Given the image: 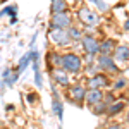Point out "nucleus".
Returning <instances> with one entry per match:
<instances>
[{
	"instance_id": "obj_5",
	"label": "nucleus",
	"mask_w": 129,
	"mask_h": 129,
	"mask_svg": "<svg viewBox=\"0 0 129 129\" xmlns=\"http://www.w3.org/2000/svg\"><path fill=\"white\" fill-rule=\"evenodd\" d=\"M110 81L107 76H103V74H98V76H93L91 79H88V88L91 89H102L105 88V86H109Z\"/></svg>"
},
{
	"instance_id": "obj_16",
	"label": "nucleus",
	"mask_w": 129,
	"mask_h": 129,
	"mask_svg": "<svg viewBox=\"0 0 129 129\" xmlns=\"http://www.w3.org/2000/svg\"><path fill=\"white\" fill-rule=\"evenodd\" d=\"M55 78H57V81H59V83H62V84H69V79H67L64 74H60L59 71L55 72Z\"/></svg>"
},
{
	"instance_id": "obj_19",
	"label": "nucleus",
	"mask_w": 129,
	"mask_h": 129,
	"mask_svg": "<svg viewBox=\"0 0 129 129\" xmlns=\"http://www.w3.org/2000/svg\"><path fill=\"white\" fill-rule=\"evenodd\" d=\"M124 84H126V81H124L122 78H120V81H117V83H115V88H122Z\"/></svg>"
},
{
	"instance_id": "obj_14",
	"label": "nucleus",
	"mask_w": 129,
	"mask_h": 129,
	"mask_svg": "<svg viewBox=\"0 0 129 129\" xmlns=\"http://www.w3.org/2000/svg\"><path fill=\"white\" fill-rule=\"evenodd\" d=\"M33 55H35V53H28L26 57H22V59H21V62H19V71H17V74H19V72H22V71L26 69V66H28V62H29V59L33 57Z\"/></svg>"
},
{
	"instance_id": "obj_3",
	"label": "nucleus",
	"mask_w": 129,
	"mask_h": 129,
	"mask_svg": "<svg viewBox=\"0 0 129 129\" xmlns=\"http://www.w3.org/2000/svg\"><path fill=\"white\" fill-rule=\"evenodd\" d=\"M69 24H71L69 14H66V12H62V14H53V17H52V26H53V29H66V28H69Z\"/></svg>"
},
{
	"instance_id": "obj_18",
	"label": "nucleus",
	"mask_w": 129,
	"mask_h": 129,
	"mask_svg": "<svg viewBox=\"0 0 129 129\" xmlns=\"http://www.w3.org/2000/svg\"><path fill=\"white\" fill-rule=\"evenodd\" d=\"M91 2H95V4H96V5H98V7H100L102 10H105V9H107V4H105V2H102V0H91Z\"/></svg>"
},
{
	"instance_id": "obj_17",
	"label": "nucleus",
	"mask_w": 129,
	"mask_h": 129,
	"mask_svg": "<svg viewBox=\"0 0 129 129\" xmlns=\"http://www.w3.org/2000/svg\"><path fill=\"white\" fill-rule=\"evenodd\" d=\"M95 107H98V109H95V112H96V114H103V112H107V105H105L103 102H100V103H96Z\"/></svg>"
},
{
	"instance_id": "obj_1",
	"label": "nucleus",
	"mask_w": 129,
	"mask_h": 129,
	"mask_svg": "<svg viewBox=\"0 0 129 129\" xmlns=\"http://www.w3.org/2000/svg\"><path fill=\"white\" fill-rule=\"evenodd\" d=\"M60 67L67 72L78 74L81 71V59L74 53H66L64 57H60Z\"/></svg>"
},
{
	"instance_id": "obj_15",
	"label": "nucleus",
	"mask_w": 129,
	"mask_h": 129,
	"mask_svg": "<svg viewBox=\"0 0 129 129\" xmlns=\"http://www.w3.org/2000/svg\"><path fill=\"white\" fill-rule=\"evenodd\" d=\"M67 33H69V38H72V40H79V38H83V36H81V31H79V29H74V28H71Z\"/></svg>"
},
{
	"instance_id": "obj_9",
	"label": "nucleus",
	"mask_w": 129,
	"mask_h": 129,
	"mask_svg": "<svg viewBox=\"0 0 129 129\" xmlns=\"http://www.w3.org/2000/svg\"><path fill=\"white\" fill-rule=\"evenodd\" d=\"M84 95H86V89L83 88V86H72L69 89V96L72 102H81V100H84Z\"/></svg>"
},
{
	"instance_id": "obj_10",
	"label": "nucleus",
	"mask_w": 129,
	"mask_h": 129,
	"mask_svg": "<svg viewBox=\"0 0 129 129\" xmlns=\"http://www.w3.org/2000/svg\"><path fill=\"white\" fill-rule=\"evenodd\" d=\"M114 57L119 60V62L127 60V57H129V47H126V45H119V47L115 48V52H114Z\"/></svg>"
},
{
	"instance_id": "obj_13",
	"label": "nucleus",
	"mask_w": 129,
	"mask_h": 129,
	"mask_svg": "<svg viewBox=\"0 0 129 129\" xmlns=\"http://www.w3.org/2000/svg\"><path fill=\"white\" fill-rule=\"evenodd\" d=\"M124 107H126V103H124V102H117V103H114V105L107 107V114H109V115H114V114L120 112Z\"/></svg>"
},
{
	"instance_id": "obj_2",
	"label": "nucleus",
	"mask_w": 129,
	"mask_h": 129,
	"mask_svg": "<svg viewBox=\"0 0 129 129\" xmlns=\"http://www.w3.org/2000/svg\"><path fill=\"white\" fill-rule=\"evenodd\" d=\"M79 19L84 22V24H88V26H98L100 24V17L98 14H95L91 9L88 7H84V9L79 10Z\"/></svg>"
},
{
	"instance_id": "obj_22",
	"label": "nucleus",
	"mask_w": 129,
	"mask_h": 129,
	"mask_svg": "<svg viewBox=\"0 0 129 129\" xmlns=\"http://www.w3.org/2000/svg\"><path fill=\"white\" fill-rule=\"evenodd\" d=\"M127 122H129V112H127Z\"/></svg>"
},
{
	"instance_id": "obj_21",
	"label": "nucleus",
	"mask_w": 129,
	"mask_h": 129,
	"mask_svg": "<svg viewBox=\"0 0 129 129\" xmlns=\"http://www.w3.org/2000/svg\"><path fill=\"white\" fill-rule=\"evenodd\" d=\"M124 26H126V29H129V21H126V24H124Z\"/></svg>"
},
{
	"instance_id": "obj_12",
	"label": "nucleus",
	"mask_w": 129,
	"mask_h": 129,
	"mask_svg": "<svg viewBox=\"0 0 129 129\" xmlns=\"http://www.w3.org/2000/svg\"><path fill=\"white\" fill-rule=\"evenodd\" d=\"M52 10L53 14H62L67 10V4L66 0H52Z\"/></svg>"
},
{
	"instance_id": "obj_20",
	"label": "nucleus",
	"mask_w": 129,
	"mask_h": 129,
	"mask_svg": "<svg viewBox=\"0 0 129 129\" xmlns=\"http://www.w3.org/2000/svg\"><path fill=\"white\" fill-rule=\"evenodd\" d=\"M107 129H124V127H120V126H110V127H107Z\"/></svg>"
},
{
	"instance_id": "obj_6",
	"label": "nucleus",
	"mask_w": 129,
	"mask_h": 129,
	"mask_svg": "<svg viewBox=\"0 0 129 129\" xmlns=\"http://www.w3.org/2000/svg\"><path fill=\"white\" fill-rule=\"evenodd\" d=\"M83 47H84V50L88 52L89 55H95V53H98L100 43H98V40L93 38V36H83Z\"/></svg>"
},
{
	"instance_id": "obj_7",
	"label": "nucleus",
	"mask_w": 129,
	"mask_h": 129,
	"mask_svg": "<svg viewBox=\"0 0 129 129\" xmlns=\"http://www.w3.org/2000/svg\"><path fill=\"white\" fill-rule=\"evenodd\" d=\"M98 66L102 69L109 71V72H117V67H115V64H114V59H112L110 55H100L98 57Z\"/></svg>"
},
{
	"instance_id": "obj_4",
	"label": "nucleus",
	"mask_w": 129,
	"mask_h": 129,
	"mask_svg": "<svg viewBox=\"0 0 129 129\" xmlns=\"http://www.w3.org/2000/svg\"><path fill=\"white\" fill-rule=\"evenodd\" d=\"M50 38H52V41H53L55 45H67L71 41L69 33L66 29H53L50 33Z\"/></svg>"
},
{
	"instance_id": "obj_11",
	"label": "nucleus",
	"mask_w": 129,
	"mask_h": 129,
	"mask_svg": "<svg viewBox=\"0 0 129 129\" xmlns=\"http://www.w3.org/2000/svg\"><path fill=\"white\" fill-rule=\"evenodd\" d=\"M114 47H115L114 40H107V41H103V43H100L98 52H102V55H110L114 52Z\"/></svg>"
},
{
	"instance_id": "obj_8",
	"label": "nucleus",
	"mask_w": 129,
	"mask_h": 129,
	"mask_svg": "<svg viewBox=\"0 0 129 129\" xmlns=\"http://www.w3.org/2000/svg\"><path fill=\"white\" fill-rule=\"evenodd\" d=\"M84 98H86L88 103L96 105V103H100V102L103 100V93H102V89H89V91H86Z\"/></svg>"
}]
</instances>
